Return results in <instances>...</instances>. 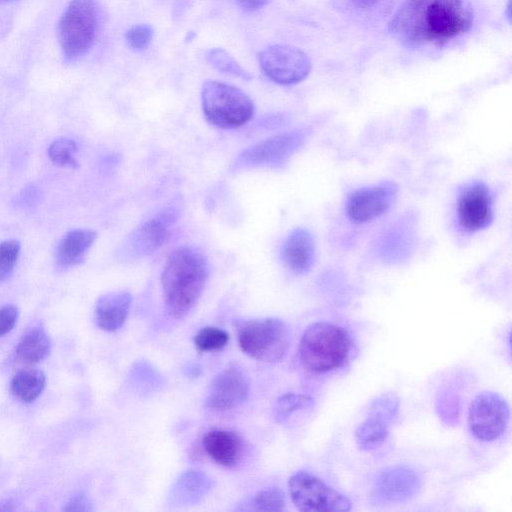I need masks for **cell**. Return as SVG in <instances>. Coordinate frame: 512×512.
<instances>
[{
  "mask_svg": "<svg viewBox=\"0 0 512 512\" xmlns=\"http://www.w3.org/2000/svg\"><path fill=\"white\" fill-rule=\"evenodd\" d=\"M209 277L205 255L191 246H180L168 256L161 274L167 313L184 318L200 299Z\"/></svg>",
  "mask_w": 512,
  "mask_h": 512,
  "instance_id": "obj_1",
  "label": "cell"
},
{
  "mask_svg": "<svg viewBox=\"0 0 512 512\" xmlns=\"http://www.w3.org/2000/svg\"><path fill=\"white\" fill-rule=\"evenodd\" d=\"M351 340L338 325L320 321L304 331L299 355L303 366L312 372L325 373L342 366L349 356Z\"/></svg>",
  "mask_w": 512,
  "mask_h": 512,
  "instance_id": "obj_2",
  "label": "cell"
},
{
  "mask_svg": "<svg viewBox=\"0 0 512 512\" xmlns=\"http://www.w3.org/2000/svg\"><path fill=\"white\" fill-rule=\"evenodd\" d=\"M203 113L220 129H234L251 120L255 106L241 89L219 81H206L201 90Z\"/></svg>",
  "mask_w": 512,
  "mask_h": 512,
  "instance_id": "obj_3",
  "label": "cell"
},
{
  "mask_svg": "<svg viewBox=\"0 0 512 512\" xmlns=\"http://www.w3.org/2000/svg\"><path fill=\"white\" fill-rule=\"evenodd\" d=\"M241 350L249 357L265 363H276L287 353L290 332L281 319L265 317L237 323Z\"/></svg>",
  "mask_w": 512,
  "mask_h": 512,
  "instance_id": "obj_4",
  "label": "cell"
},
{
  "mask_svg": "<svg viewBox=\"0 0 512 512\" xmlns=\"http://www.w3.org/2000/svg\"><path fill=\"white\" fill-rule=\"evenodd\" d=\"M98 29L95 0H71L58 24V38L66 60L74 61L93 46Z\"/></svg>",
  "mask_w": 512,
  "mask_h": 512,
  "instance_id": "obj_5",
  "label": "cell"
},
{
  "mask_svg": "<svg viewBox=\"0 0 512 512\" xmlns=\"http://www.w3.org/2000/svg\"><path fill=\"white\" fill-rule=\"evenodd\" d=\"M473 13L465 0H429L425 5L419 32V43L446 42L468 31Z\"/></svg>",
  "mask_w": 512,
  "mask_h": 512,
  "instance_id": "obj_6",
  "label": "cell"
},
{
  "mask_svg": "<svg viewBox=\"0 0 512 512\" xmlns=\"http://www.w3.org/2000/svg\"><path fill=\"white\" fill-rule=\"evenodd\" d=\"M288 488L293 504L300 511L343 512L351 508L346 496L306 471L293 474Z\"/></svg>",
  "mask_w": 512,
  "mask_h": 512,
  "instance_id": "obj_7",
  "label": "cell"
},
{
  "mask_svg": "<svg viewBox=\"0 0 512 512\" xmlns=\"http://www.w3.org/2000/svg\"><path fill=\"white\" fill-rule=\"evenodd\" d=\"M509 405L498 393L484 391L475 396L468 412V427L471 434L480 441H493L507 428Z\"/></svg>",
  "mask_w": 512,
  "mask_h": 512,
  "instance_id": "obj_8",
  "label": "cell"
},
{
  "mask_svg": "<svg viewBox=\"0 0 512 512\" xmlns=\"http://www.w3.org/2000/svg\"><path fill=\"white\" fill-rule=\"evenodd\" d=\"M306 133L292 131L275 135L245 149L235 160V170L247 168H279L303 145Z\"/></svg>",
  "mask_w": 512,
  "mask_h": 512,
  "instance_id": "obj_9",
  "label": "cell"
},
{
  "mask_svg": "<svg viewBox=\"0 0 512 512\" xmlns=\"http://www.w3.org/2000/svg\"><path fill=\"white\" fill-rule=\"evenodd\" d=\"M259 63L272 81L293 85L303 81L311 71V61L302 50L288 45H271L259 54Z\"/></svg>",
  "mask_w": 512,
  "mask_h": 512,
  "instance_id": "obj_10",
  "label": "cell"
},
{
  "mask_svg": "<svg viewBox=\"0 0 512 512\" xmlns=\"http://www.w3.org/2000/svg\"><path fill=\"white\" fill-rule=\"evenodd\" d=\"M179 216L175 207H167L145 221L128 236L122 254L128 260L139 259L157 251L168 239Z\"/></svg>",
  "mask_w": 512,
  "mask_h": 512,
  "instance_id": "obj_11",
  "label": "cell"
},
{
  "mask_svg": "<svg viewBox=\"0 0 512 512\" xmlns=\"http://www.w3.org/2000/svg\"><path fill=\"white\" fill-rule=\"evenodd\" d=\"M399 408V398L393 392L376 397L369 405L365 420L355 432L358 447L371 450L380 446L388 436L389 425Z\"/></svg>",
  "mask_w": 512,
  "mask_h": 512,
  "instance_id": "obj_12",
  "label": "cell"
},
{
  "mask_svg": "<svg viewBox=\"0 0 512 512\" xmlns=\"http://www.w3.org/2000/svg\"><path fill=\"white\" fill-rule=\"evenodd\" d=\"M397 193L398 186L390 181L357 189L347 198L346 214L354 223L370 222L391 207Z\"/></svg>",
  "mask_w": 512,
  "mask_h": 512,
  "instance_id": "obj_13",
  "label": "cell"
},
{
  "mask_svg": "<svg viewBox=\"0 0 512 512\" xmlns=\"http://www.w3.org/2000/svg\"><path fill=\"white\" fill-rule=\"evenodd\" d=\"M250 391L249 380L237 367L219 372L210 382L206 406L215 411L233 409L246 401Z\"/></svg>",
  "mask_w": 512,
  "mask_h": 512,
  "instance_id": "obj_14",
  "label": "cell"
},
{
  "mask_svg": "<svg viewBox=\"0 0 512 512\" xmlns=\"http://www.w3.org/2000/svg\"><path fill=\"white\" fill-rule=\"evenodd\" d=\"M458 222L467 232L488 227L493 219L492 195L482 182H475L462 190L457 200Z\"/></svg>",
  "mask_w": 512,
  "mask_h": 512,
  "instance_id": "obj_15",
  "label": "cell"
},
{
  "mask_svg": "<svg viewBox=\"0 0 512 512\" xmlns=\"http://www.w3.org/2000/svg\"><path fill=\"white\" fill-rule=\"evenodd\" d=\"M421 485L418 474L407 466L384 469L373 485V496L378 501L399 503L416 494Z\"/></svg>",
  "mask_w": 512,
  "mask_h": 512,
  "instance_id": "obj_16",
  "label": "cell"
},
{
  "mask_svg": "<svg viewBox=\"0 0 512 512\" xmlns=\"http://www.w3.org/2000/svg\"><path fill=\"white\" fill-rule=\"evenodd\" d=\"M207 455L217 464L233 468L243 456V444L239 435L226 429L209 430L202 438Z\"/></svg>",
  "mask_w": 512,
  "mask_h": 512,
  "instance_id": "obj_17",
  "label": "cell"
},
{
  "mask_svg": "<svg viewBox=\"0 0 512 512\" xmlns=\"http://www.w3.org/2000/svg\"><path fill=\"white\" fill-rule=\"evenodd\" d=\"M281 257L291 271L308 272L315 260V242L311 233L304 228L291 231L283 242Z\"/></svg>",
  "mask_w": 512,
  "mask_h": 512,
  "instance_id": "obj_18",
  "label": "cell"
},
{
  "mask_svg": "<svg viewBox=\"0 0 512 512\" xmlns=\"http://www.w3.org/2000/svg\"><path fill=\"white\" fill-rule=\"evenodd\" d=\"M212 480L202 471L188 470L175 480L168 501L171 506L184 507L201 501L212 489Z\"/></svg>",
  "mask_w": 512,
  "mask_h": 512,
  "instance_id": "obj_19",
  "label": "cell"
},
{
  "mask_svg": "<svg viewBox=\"0 0 512 512\" xmlns=\"http://www.w3.org/2000/svg\"><path fill=\"white\" fill-rule=\"evenodd\" d=\"M132 297L129 292H110L99 298L95 309L97 326L107 332H114L125 323Z\"/></svg>",
  "mask_w": 512,
  "mask_h": 512,
  "instance_id": "obj_20",
  "label": "cell"
},
{
  "mask_svg": "<svg viewBox=\"0 0 512 512\" xmlns=\"http://www.w3.org/2000/svg\"><path fill=\"white\" fill-rule=\"evenodd\" d=\"M96 238L97 233L90 229H75L66 233L56 249L57 266L68 269L81 263Z\"/></svg>",
  "mask_w": 512,
  "mask_h": 512,
  "instance_id": "obj_21",
  "label": "cell"
},
{
  "mask_svg": "<svg viewBox=\"0 0 512 512\" xmlns=\"http://www.w3.org/2000/svg\"><path fill=\"white\" fill-rule=\"evenodd\" d=\"M429 0H406L391 18L389 31L409 44H419L420 23Z\"/></svg>",
  "mask_w": 512,
  "mask_h": 512,
  "instance_id": "obj_22",
  "label": "cell"
},
{
  "mask_svg": "<svg viewBox=\"0 0 512 512\" xmlns=\"http://www.w3.org/2000/svg\"><path fill=\"white\" fill-rule=\"evenodd\" d=\"M50 353V340L39 328L27 332L16 348V358L25 364H35L45 359Z\"/></svg>",
  "mask_w": 512,
  "mask_h": 512,
  "instance_id": "obj_23",
  "label": "cell"
},
{
  "mask_svg": "<svg viewBox=\"0 0 512 512\" xmlns=\"http://www.w3.org/2000/svg\"><path fill=\"white\" fill-rule=\"evenodd\" d=\"M45 386V375L38 369H24L15 374L11 381L12 394L24 403L33 402Z\"/></svg>",
  "mask_w": 512,
  "mask_h": 512,
  "instance_id": "obj_24",
  "label": "cell"
},
{
  "mask_svg": "<svg viewBox=\"0 0 512 512\" xmlns=\"http://www.w3.org/2000/svg\"><path fill=\"white\" fill-rule=\"evenodd\" d=\"M314 399L308 395L286 393L280 396L273 407V417L276 422H284L293 412L310 408Z\"/></svg>",
  "mask_w": 512,
  "mask_h": 512,
  "instance_id": "obj_25",
  "label": "cell"
},
{
  "mask_svg": "<svg viewBox=\"0 0 512 512\" xmlns=\"http://www.w3.org/2000/svg\"><path fill=\"white\" fill-rule=\"evenodd\" d=\"M205 58L218 71L239 77L244 80L252 78L228 52L222 48H212L205 53Z\"/></svg>",
  "mask_w": 512,
  "mask_h": 512,
  "instance_id": "obj_26",
  "label": "cell"
},
{
  "mask_svg": "<svg viewBox=\"0 0 512 512\" xmlns=\"http://www.w3.org/2000/svg\"><path fill=\"white\" fill-rule=\"evenodd\" d=\"M229 341V334L220 328L205 326L194 336V344L200 352L221 350Z\"/></svg>",
  "mask_w": 512,
  "mask_h": 512,
  "instance_id": "obj_27",
  "label": "cell"
},
{
  "mask_svg": "<svg viewBox=\"0 0 512 512\" xmlns=\"http://www.w3.org/2000/svg\"><path fill=\"white\" fill-rule=\"evenodd\" d=\"M78 146L74 140L59 138L54 140L49 148L48 155L53 163L62 167L76 168L78 162L75 154Z\"/></svg>",
  "mask_w": 512,
  "mask_h": 512,
  "instance_id": "obj_28",
  "label": "cell"
},
{
  "mask_svg": "<svg viewBox=\"0 0 512 512\" xmlns=\"http://www.w3.org/2000/svg\"><path fill=\"white\" fill-rule=\"evenodd\" d=\"M250 506L255 511H283L285 508V495L278 488L263 489L253 496Z\"/></svg>",
  "mask_w": 512,
  "mask_h": 512,
  "instance_id": "obj_29",
  "label": "cell"
},
{
  "mask_svg": "<svg viewBox=\"0 0 512 512\" xmlns=\"http://www.w3.org/2000/svg\"><path fill=\"white\" fill-rule=\"evenodd\" d=\"M20 248V242L17 240H6L0 243V283L12 275L20 255Z\"/></svg>",
  "mask_w": 512,
  "mask_h": 512,
  "instance_id": "obj_30",
  "label": "cell"
},
{
  "mask_svg": "<svg viewBox=\"0 0 512 512\" xmlns=\"http://www.w3.org/2000/svg\"><path fill=\"white\" fill-rule=\"evenodd\" d=\"M128 45L136 50L142 51L146 49L153 38V28L148 24H138L131 27L126 35Z\"/></svg>",
  "mask_w": 512,
  "mask_h": 512,
  "instance_id": "obj_31",
  "label": "cell"
},
{
  "mask_svg": "<svg viewBox=\"0 0 512 512\" xmlns=\"http://www.w3.org/2000/svg\"><path fill=\"white\" fill-rule=\"evenodd\" d=\"M18 319V309L12 305L0 308V337L9 333Z\"/></svg>",
  "mask_w": 512,
  "mask_h": 512,
  "instance_id": "obj_32",
  "label": "cell"
},
{
  "mask_svg": "<svg viewBox=\"0 0 512 512\" xmlns=\"http://www.w3.org/2000/svg\"><path fill=\"white\" fill-rule=\"evenodd\" d=\"M92 503L83 493H78L70 498L66 504L65 511H91Z\"/></svg>",
  "mask_w": 512,
  "mask_h": 512,
  "instance_id": "obj_33",
  "label": "cell"
},
{
  "mask_svg": "<svg viewBox=\"0 0 512 512\" xmlns=\"http://www.w3.org/2000/svg\"><path fill=\"white\" fill-rule=\"evenodd\" d=\"M270 0H235L240 8L245 11L258 10L269 3Z\"/></svg>",
  "mask_w": 512,
  "mask_h": 512,
  "instance_id": "obj_34",
  "label": "cell"
},
{
  "mask_svg": "<svg viewBox=\"0 0 512 512\" xmlns=\"http://www.w3.org/2000/svg\"><path fill=\"white\" fill-rule=\"evenodd\" d=\"M353 6L359 9H368L379 3L381 0H348Z\"/></svg>",
  "mask_w": 512,
  "mask_h": 512,
  "instance_id": "obj_35",
  "label": "cell"
},
{
  "mask_svg": "<svg viewBox=\"0 0 512 512\" xmlns=\"http://www.w3.org/2000/svg\"><path fill=\"white\" fill-rule=\"evenodd\" d=\"M9 1H12V0H0V3H6V2H9Z\"/></svg>",
  "mask_w": 512,
  "mask_h": 512,
  "instance_id": "obj_36",
  "label": "cell"
}]
</instances>
